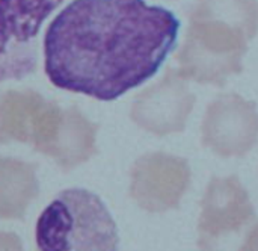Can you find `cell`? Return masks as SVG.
Segmentation results:
<instances>
[{"instance_id":"1","label":"cell","mask_w":258,"mask_h":251,"mask_svg":"<svg viewBox=\"0 0 258 251\" xmlns=\"http://www.w3.org/2000/svg\"><path fill=\"white\" fill-rule=\"evenodd\" d=\"M178 30L145 0H73L47 27L44 70L56 88L110 102L159 71Z\"/></svg>"},{"instance_id":"2","label":"cell","mask_w":258,"mask_h":251,"mask_svg":"<svg viewBox=\"0 0 258 251\" xmlns=\"http://www.w3.org/2000/svg\"><path fill=\"white\" fill-rule=\"evenodd\" d=\"M258 33V0H198L189 17L178 73L198 83L224 86L243 71L242 58Z\"/></svg>"},{"instance_id":"3","label":"cell","mask_w":258,"mask_h":251,"mask_svg":"<svg viewBox=\"0 0 258 251\" xmlns=\"http://www.w3.org/2000/svg\"><path fill=\"white\" fill-rule=\"evenodd\" d=\"M11 141L29 144L70 171L97 153L98 124L76 106L60 108L32 89L9 91L5 106Z\"/></svg>"},{"instance_id":"4","label":"cell","mask_w":258,"mask_h":251,"mask_svg":"<svg viewBox=\"0 0 258 251\" xmlns=\"http://www.w3.org/2000/svg\"><path fill=\"white\" fill-rule=\"evenodd\" d=\"M38 251H119L116 224L101 198L83 188L59 192L35 226Z\"/></svg>"},{"instance_id":"5","label":"cell","mask_w":258,"mask_h":251,"mask_svg":"<svg viewBox=\"0 0 258 251\" xmlns=\"http://www.w3.org/2000/svg\"><path fill=\"white\" fill-rule=\"evenodd\" d=\"M257 224L255 209L240 179L213 177L201 200L200 251H243Z\"/></svg>"},{"instance_id":"6","label":"cell","mask_w":258,"mask_h":251,"mask_svg":"<svg viewBox=\"0 0 258 251\" xmlns=\"http://www.w3.org/2000/svg\"><path fill=\"white\" fill-rule=\"evenodd\" d=\"M65 0H0V82L23 80L39 61V32Z\"/></svg>"},{"instance_id":"7","label":"cell","mask_w":258,"mask_h":251,"mask_svg":"<svg viewBox=\"0 0 258 251\" xmlns=\"http://www.w3.org/2000/svg\"><path fill=\"white\" fill-rule=\"evenodd\" d=\"M186 159L163 152L141 156L130 170V197L147 212L177 209L190 186Z\"/></svg>"},{"instance_id":"8","label":"cell","mask_w":258,"mask_h":251,"mask_svg":"<svg viewBox=\"0 0 258 251\" xmlns=\"http://www.w3.org/2000/svg\"><path fill=\"white\" fill-rule=\"evenodd\" d=\"M203 145L221 158H242L258 141V111L237 92L218 95L201 126Z\"/></svg>"},{"instance_id":"9","label":"cell","mask_w":258,"mask_h":251,"mask_svg":"<svg viewBox=\"0 0 258 251\" xmlns=\"http://www.w3.org/2000/svg\"><path fill=\"white\" fill-rule=\"evenodd\" d=\"M178 70L168 68L154 85L136 95L130 118L141 129L157 136L183 132L195 106V95Z\"/></svg>"},{"instance_id":"10","label":"cell","mask_w":258,"mask_h":251,"mask_svg":"<svg viewBox=\"0 0 258 251\" xmlns=\"http://www.w3.org/2000/svg\"><path fill=\"white\" fill-rule=\"evenodd\" d=\"M38 194L36 165L0 156V220H23Z\"/></svg>"},{"instance_id":"11","label":"cell","mask_w":258,"mask_h":251,"mask_svg":"<svg viewBox=\"0 0 258 251\" xmlns=\"http://www.w3.org/2000/svg\"><path fill=\"white\" fill-rule=\"evenodd\" d=\"M0 251H24L18 235L12 232H0Z\"/></svg>"},{"instance_id":"12","label":"cell","mask_w":258,"mask_h":251,"mask_svg":"<svg viewBox=\"0 0 258 251\" xmlns=\"http://www.w3.org/2000/svg\"><path fill=\"white\" fill-rule=\"evenodd\" d=\"M243 251H258V224L257 227L254 229V232L251 233V236H249V239H248Z\"/></svg>"},{"instance_id":"13","label":"cell","mask_w":258,"mask_h":251,"mask_svg":"<svg viewBox=\"0 0 258 251\" xmlns=\"http://www.w3.org/2000/svg\"><path fill=\"white\" fill-rule=\"evenodd\" d=\"M2 94L3 92H0V144H6V142H9V139L6 138V135L3 132V121H2Z\"/></svg>"}]
</instances>
